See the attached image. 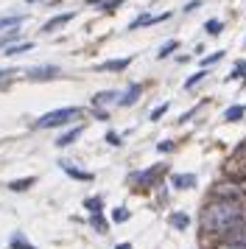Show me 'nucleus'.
I'll list each match as a JSON object with an SVG mask.
<instances>
[{
  "mask_svg": "<svg viewBox=\"0 0 246 249\" xmlns=\"http://www.w3.org/2000/svg\"><path fill=\"white\" fill-rule=\"evenodd\" d=\"M246 221V207L238 202H210L199 215V224L204 232L221 238L224 232H229L232 227Z\"/></svg>",
  "mask_w": 246,
  "mask_h": 249,
  "instance_id": "1",
  "label": "nucleus"
},
{
  "mask_svg": "<svg viewBox=\"0 0 246 249\" xmlns=\"http://www.w3.org/2000/svg\"><path fill=\"white\" fill-rule=\"evenodd\" d=\"M210 193H212V199H218V202L246 204V185H241V182H218Z\"/></svg>",
  "mask_w": 246,
  "mask_h": 249,
  "instance_id": "2",
  "label": "nucleus"
},
{
  "mask_svg": "<svg viewBox=\"0 0 246 249\" xmlns=\"http://www.w3.org/2000/svg\"><path fill=\"white\" fill-rule=\"evenodd\" d=\"M78 115V107H62V109H53V112L42 115L39 121H36V129H53V126H62L67 121H73Z\"/></svg>",
  "mask_w": 246,
  "mask_h": 249,
  "instance_id": "3",
  "label": "nucleus"
},
{
  "mask_svg": "<svg viewBox=\"0 0 246 249\" xmlns=\"http://www.w3.org/2000/svg\"><path fill=\"white\" fill-rule=\"evenodd\" d=\"M221 244H224V247L246 249V221H244V224H238V227H232L229 232H224V235H221Z\"/></svg>",
  "mask_w": 246,
  "mask_h": 249,
  "instance_id": "4",
  "label": "nucleus"
},
{
  "mask_svg": "<svg viewBox=\"0 0 246 249\" xmlns=\"http://www.w3.org/2000/svg\"><path fill=\"white\" fill-rule=\"evenodd\" d=\"M171 14L162 12V14H143V17H137L132 25H129V31H134V28H143V25H154V23H162V20H168Z\"/></svg>",
  "mask_w": 246,
  "mask_h": 249,
  "instance_id": "5",
  "label": "nucleus"
},
{
  "mask_svg": "<svg viewBox=\"0 0 246 249\" xmlns=\"http://www.w3.org/2000/svg\"><path fill=\"white\" fill-rule=\"evenodd\" d=\"M59 76V68H34V70H28V79L31 81H48V79H56Z\"/></svg>",
  "mask_w": 246,
  "mask_h": 249,
  "instance_id": "6",
  "label": "nucleus"
},
{
  "mask_svg": "<svg viewBox=\"0 0 246 249\" xmlns=\"http://www.w3.org/2000/svg\"><path fill=\"white\" fill-rule=\"evenodd\" d=\"M73 20V12H65V14H56L53 20H48V23L42 25V31L45 34H51V31H56V28H62V25H67Z\"/></svg>",
  "mask_w": 246,
  "mask_h": 249,
  "instance_id": "7",
  "label": "nucleus"
},
{
  "mask_svg": "<svg viewBox=\"0 0 246 249\" xmlns=\"http://www.w3.org/2000/svg\"><path fill=\"white\" fill-rule=\"evenodd\" d=\"M171 185L179 188V191H185V188H193V185H196V177H193V174H174V177H171Z\"/></svg>",
  "mask_w": 246,
  "mask_h": 249,
  "instance_id": "8",
  "label": "nucleus"
},
{
  "mask_svg": "<svg viewBox=\"0 0 246 249\" xmlns=\"http://www.w3.org/2000/svg\"><path fill=\"white\" fill-rule=\"evenodd\" d=\"M59 165H62V171H65V174H70L73 179H81V182H92V174H89V171H78V168H73L70 162H59Z\"/></svg>",
  "mask_w": 246,
  "mask_h": 249,
  "instance_id": "9",
  "label": "nucleus"
},
{
  "mask_svg": "<svg viewBox=\"0 0 246 249\" xmlns=\"http://www.w3.org/2000/svg\"><path fill=\"white\" fill-rule=\"evenodd\" d=\"M140 90H143L140 84H132V87H129V92H126V95H123L118 104H121V107H132V104H137V98H140Z\"/></svg>",
  "mask_w": 246,
  "mask_h": 249,
  "instance_id": "10",
  "label": "nucleus"
},
{
  "mask_svg": "<svg viewBox=\"0 0 246 249\" xmlns=\"http://www.w3.org/2000/svg\"><path fill=\"white\" fill-rule=\"evenodd\" d=\"M246 115V107L244 104H235V107H229L227 112H224V121H229V124H235V121H241Z\"/></svg>",
  "mask_w": 246,
  "mask_h": 249,
  "instance_id": "11",
  "label": "nucleus"
},
{
  "mask_svg": "<svg viewBox=\"0 0 246 249\" xmlns=\"http://www.w3.org/2000/svg\"><path fill=\"white\" fill-rule=\"evenodd\" d=\"M81 132H84V126H76V129H70V132H65V135H62L59 140H56V146H59V148L70 146V143H73V140H76L78 135H81Z\"/></svg>",
  "mask_w": 246,
  "mask_h": 249,
  "instance_id": "12",
  "label": "nucleus"
},
{
  "mask_svg": "<svg viewBox=\"0 0 246 249\" xmlns=\"http://www.w3.org/2000/svg\"><path fill=\"white\" fill-rule=\"evenodd\" d=\"M129 62H132V56L129 59H109V62H104L98 70H126L129 68Z\"/></svg>",
  "mask_w": 246,
  "mask_h": 249,
  "instance_id": "13",
  "label": "nucleus"
},
{
  "mask_svg": "<svg viewBox=\"0 0 246 249\" xmlns=\"http://www.w3.org/2000/svg\"><path fill=\"white\" fill-rule=\"evenodd\" d=\"M112 101H121V98H118V92H115V90L98 92V95L92 98V104H95V107H101V104H112Z\"/></svg>",
  "mask_w": 246,
  "mask_h": 249,
  "instance_id": "14",
  "label": "nucleus"
},
{
  "mask_svg": "<svg viewBox=\"0 0 246 249\" xmlns=\"http://www.w3.org/2000/svg\"><path fill=\"white\" fill-rule=\"evenodd\" d=\"M84 207H87L92 215H101V210H104V199H101V196H92V199L84 202Z\"/></svg>",
  "mask_w": 246,
  "mask_h": 249,
  "instance_id": "15",
  "label": "nucleus"
},
{
  "mask_svg": "<svg viewBox=\"0 0 246 249\" xmlns=\"http://www.w3.org/2000/svg\"><path fill=\"white\" fill-rule=\"evenodd\" d=\"M34 182H36L34 177H25V179H14V182H9V191H28Z\"/></svg>",
  "mask_w": 246,
  "mask_h": 249,
  "instance_id": "16",
  "label": "nucleus"
},
{
  "mask_svg": "<svg viewBox=\"0 0 246 249\" xmlns=\"http://www.w3.org/2000/svg\"><path fill=\"white\" fill-rule=\"evenodd\" d=\"M204 31H207L210 36H218L224 31V23L221 20H207V23H204Z\"/></svg>",
  "mask_w": 246,
  "mask_h": 249,
  "instance_id": "17",
  "label": "nucleus"
},
{
  "mask_svg": "<svg viewBox=\"0 0 246 249\" xmlns=\"http://www.w3.org/2000/svg\"><path fill=\"white\" fill-rule=\"evenodd\" d=\"M171 224L176 227V230H188V224H190V218L185 213H174L171 215Z\"/></svg>",
  "mask_w": 246,
  "mask_h": 249,
  "instance_id": "18",
  "label": "nucleus"
},
{
  "mask_svg": "<svg viewBox=\"0 0 246 249\" xmlns=\"http://www.w3.org/2000/svg\"><path fill=\"white\" fill-rule=\"evenodd\" d=\"M31 42H22V45H9L6 48V56H17V53H25V51H31Z\"/></svg>",
  "mask_w": 246,
  "mask_h": 249,
  "instance_id": "19",
  "label": "nucleus"
},
{
  "mask_svg": "<svg viewBox=\"0 0 246 249\" xmlns=\"http://www.w3.org/2000/svg\"><path fill=\"white\" fill-rule=\"evenodd\" d=\"M11 249H36V247H34V244H28V241L17 232V235L11 238Z\"/></svg>",
  "mask_w": 246,
  "mask_h": 249,
  "instance_id": "20",
  "label": "nucleus"
},
{
  "mask_svg": "<svg viewBox=\"0 0 246 249\" xmlns=\"http://www.w3.org/2000/svg\"><path fill=\"white\" fill-rule=\"evenodd\" d=\"M204 76H207V70H199V73H193V76H190V79L185 81V90H193V87H196L199 81H204Z\"/></svg>",
  "mask_w": 246,
  "mask_h": 249,
  "instance_id": "21",
  "label": "nucleus"
},
{
  "mask_svg": "<svg viewBox=\"0 0 246 249\" xmlns=\"http://www.w3.org/2000/svg\"><path fill=\"white\" fill-rule=\"evenodd\" d=\"M22 20H25L22 14H14V17H3V20H0V31H3V28H11V25H20Z\"/></svg>",
  "mask_w": 246,
  "mask_h": 249,
  "instance_id": "22",
  "label": "nucleus"
},
{
  "mask_svg": "<svg viewBox=\"0 0 246 249\" xmlns=\"http://www.w3.org/2000/svg\"><path fill=\"white\" fill-rule=\"evenodd\" d=\"M176 48H179V39H171V42H165V45H162V51H159L157 56H159V59H165V56H171V53H174Z\"/></svg>",
  "mask_w": 246,
  "mask_h": 249,
  "instance_id": "23",
  "label": "nucleus"
},
{
  "mask_svg": "<svg viewBox=\"0 0 246 249\" xmlns=\"http://www.w3.org/2000/svg\"><path fill=\"white\" fill-rule=\"evenodd\" d=\"M238 76L246 79V62H244V59H238V62H235V73L229 76V79H238Z\"/></svg>",
  "mask_w": 246,
  "mask_h": 249,
  "instance_id": "24",
  "label": "nucleus"
},
{
  "mask_svg": "<svg viewBox=\"0 0 246 249\" xmlns=\"http://www.w3.org/2000/svg\"><path fill=\"white\" fill-rule=\"evenodd\" d=\"M168 107H171V104H159V107H154V109H151V121H159V118H162V115L168 112Z\"/></svg>",
  "mask_w": 246,
  "mask_h": 249,
  "instance_id": "25",
  "label": "nucleus"
},
{
  "mask_svg": "<svg viewBox=\"0 0 246 249\" xmlns=\"http://www.w3.org/2000/svg\"><path fill=\"white\" fill-rule=\"evenodd\" d=\"M89 224L95 227V230H98V232H106V230H109V227H106V221H104V218H101V215H92V218H89Z\"/></svg>",
  "mask_w": 246,
  "mask_h": 249,
  "instance_id": "26",
  "label": "nucleus"
},
{
  "mask_svg": "<svg viewBox=\"0 0 246 249\" xmlns=\"http://www.w3.org/2000/svg\"><path fill=\"white\" fill-rule=\"evenodd\" d=\"M112 218H115L118 224H123V221H129V210H126V207H118V210L112 213Z\"/></svg>",
  "mask_w": 246,
  "mask_h": 249,
  "instance_id": "27",
  "label": "nucleus"
},
{
  "mask_svg": "<svg viewBox=\"0 0 246 249\" xmlns=\"http://www.w3.org/2000/svg\"><path fill=\"white\" fill-rule=\"evenodd\" d=\"M227 171H229V174H235V177H238V182L246 179V162H241L238 168H227Z\"/></svg>",
  "mask_w": 246,
  "mask_h": 249,
  "instance_id": "28",
  "label": "nucleus"
},
{
  "mask_svg": "<svg viewBox=\"0 0 246 249\" xmlns=\"http://www.w3.org/2000/svg\"><path fill=\"white\" fill-rule=\"evenodd\" d=\"M104 140H106L109 146H121V143H123V140H121V135H118V132H106V137H104Z\"/></svg>",
  "mask_w": 246,
  "mask_h": 249,
  "instance_id": "29",
  "label": "nucleus"
},
{
  "mask_svg": "<svg viewBox=\"0 0 246 249\" xmlns=\"http://www.w3.org/2000/svg\"><path fill=\"white\" fill-rule=\"evenodd\" d=\"M224 59V51H215V53H210V56H204V65H212V62H221Z\"/></svg>",
  "mask_w": 246,
  "mask_h": 249,
  "instance_id": "30",
  "label": "nucleus"
},
{
  "mask_svg": "<svg viewBox=\"0 0 246 249\" xmlns=\"http://www.w3.org/2000/svg\"><path fill=\"white\" fill-rule=\"evenodd\" d=\"M118 6H123V0H106L104 3V12H115Z\"/></svg>",
  "mask_w": 246,
  "mask_h": 249,
  "instance_id": "31",
  "label": "nucleus"
},
{
  "mask_svg": "<svg viewBox=\"0 0 246 249\" xmlns=\"http://www.w3.org/2000/svg\"><path fill=\"white\" fill-rule=\"evenodd\" d=\"M14 73H17V70H0V81H9Z\"/></svg>",
  "mask_w": 246,
  "mask_h": 249,
  "instance_id": "32",
  "label": "nucleus"
},
{
  "mask_svg": "<svg viewBox=\"0 0 246 249\" xmlns=\"http://www.w3.org/2000/svg\"><path fill=\"white\" fill-rule=\"evenodd\" d=\"M201 6V0H190L188 6H185V12H193V9H199Z\"/></svg>",
  "mask_w": 246,
  "mask_h": 249,
  "instance_id": "33",
  "label": "nucleus"
},
{
  "mask_svg": "<svg viewBox=\"0 0 246 249\" xmlns=\"http://www.w3.org/2000/svg\"><path fill=\"white\" fill-rule=\"evenodd\" d=\"M157 148H159V151H171V148H174V143H168V140H165V143H159Z\"/></svg>",
  "mask_w": 246,
  "mask_h": 249,
  "instance_id": "34",
  "label": "nucleus"
},
{
  "mask_svg": "<svg viewBox=\"0 0 246 249\" xmlns=\"http://www.w3.org/2000/svg\"><path fill=\"white\" fill-rule=\"evenodd\" d=\"M11 39H14V34H9V36H3V39H0V48L6 45V42H11Z\"/></svg>",
  "mask_w": 246,
  "mask_h": 249,
  "instance_id": "35",
  "label": "nucleus"
},
{
  "mask_svg": "<svg viewBox=\"0 0 246 249\" xmlns=\"http://www.w3.org/2000/svg\"><path fill=\"white\" fill-rule=\"evenodd\" d=\"M115 249H132V244H118Z\"/></svg>",
  "mask_w": 246,
  "mask_h": 249,
  "instance_id": "36",
  "label": "nucleus"
}]
</instances>
